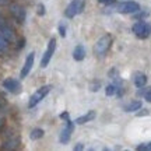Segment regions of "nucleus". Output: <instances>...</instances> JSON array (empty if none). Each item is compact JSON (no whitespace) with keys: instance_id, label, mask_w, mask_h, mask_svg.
Masks as SVG:
<instances>
[{"instance_id":"nucleus-12","label":"nucleus","mask_w":151,"mask_h":151,"mask_svg":"<svg viewBox=\"0 0 151 151\" xmlns=\"http://www.w3.org/2000/svg\"><path fill=\"white\" fill-rule=\"evenodd\" d=\"M95 116H97L95 111H88L86 115H83V116H80V118L76 119V123L77 124H84V123H87V122L92 120V119H95Z\"/></svg>"},{"instance_id":"nucleus-19","label":"nucleus","mask_w":151,"mask_h":151,"mask_svg":"<svg viewBox=\"0 0 151 151\" xmlns=\"http://www.w3.org/2000/svg\"><path fill=\"white\" fill-rule=\"evenodd\" d=\"M7 42H9V41L0 34V50H6V49H7V46H9Z\"/></svg>"},{"instance_id":"nucleus-14","label":"nucleus","mask_w":151,"mask_h":151,"mask_svg":"<svg viewBox=\"0 0 151 151\" xmlns=\"http://www.w3.org/2000/svg\"><path fill=\"white\" fill-rule=\"evenodd\" d=\"M146 83H147L146 74H143V73H136L134 74V84H136V87L143 88V87L146 86Z\"/></svg>"},{"instance_id":"nucleus-4","label":"nucleus","mask_w":151,"mask_h":151,"mask_svg":"<svg viewBox=\"0 0 151 151\" xmlns=\"http://www.w3.org/2000/svg\"><path fill=\"white\" fill-rule=\"evenodd\" d=\"M84 9V1L83 0H71V3L67 6V9L65 11V16L67 18H73L74 16L80 14Z\"/></svg>"},{"instance_id":"nucleus-9","label":"nucleus","mask_w":151,"mask_h":151,"mask_svg":"<svg viewBox=\"0 0 151 151\" xmlns=\"http://www.w3.org/2000/svg\"><path fill=\"white\" fill-rule=\"evenodd\" d=\"M34 59H35V53L34 52H31V53L27 56V59H25V63H24V66H22L21 69V78H25L28 74H29V71H31V69H32L34 66Z\"/></svg>"},{"instance_id":"nucleus-16","label":"nucleus","mask_w":151,"mask_h":151,"mask_svg":"<svg viewBox=\"0 0 151 151\" xmlns=\"http://www.w3.org/2000/svg\"><path fill=\"white\" fill-rule=\"evenodd\" d=\"M42 136H43V130L42 129H34L32 132H31L29 137H31L32 140H38V139H41Z\"/></svg>"},{"instance_id":"nucleus-13","label":"nucleus","mask_w":151,"mask_h":151,"mask_svg":"<svg viewBox=\"0 0 151 151\" xmlns=\"http://www.w3.org/2000/svg\"><path fill=\"white\" fill-rule=\"evenodd\" d=\"M73 58H74V60H77V62H81V60L86 58V49H84L83 45H77V46L74 48Z\"/></svg>"},{"instance_id":"nucleus-30","label":"nucleus","mask_w":151,"mask_h":151,"mask_svg":"<svg viewBox=\"0 0 151 151\" xmlns=\"http://www.w3.org/2000/svg\"><path fill=\"white\" fill-rule=\"evenodd\" d=\"M0 1H3V0H0Z\"/></svg>"},{"instance_id":"nucleus-11","label":"nucleus","mask_w":151,"mask_h":151,"mask_svg":"<svg viewBox=\"0 0 151 151\" xmlns=\"http://www.w3.org/2000/svg\"><path fill=\"white\" fill-rule=\"evenodd\" d=\"M0 34H1L9 42L14 39V32H13V29H11L7 24H4V22H1V25H0Z\"/></svg>"},{"instance_id":"nucleus-26","label":"nucleus","mask_w":151,"mask_h":151,"mask_svg":"<svg viewBox=\"0 0 151 151\" xmlns=\"http://www.w3.org/2000/svg\"><path fill=\"white\" fill-rule=\"evenodd\" d=\"M60 118H62V119H66V120H69V113H67V112L62 113V115H60Z\"/></svg>"},{"instance_id":"nucleus-1","label":"nucleus","mask_w":151,"mask_h":151,"mask_svg":"<svg viewBox=\"0 0 151 151\" xmlns=\"http://www.w3.org/2000/svg\"><path fill=\"white\" fill-rule=\"evenodd\" d=\"M111 43H112V37L111 35H104L98 39V42L95 43V46H94V52L95 55H99V56H102L108 52V49L111 48Z\"/></svg>"},{"instance_id":"nucleus-27","label":"nucleus","mask_w":151,"mask_h":151,"mask_svg":"<svg viewBox=\"0 0 151 151\" xmlns=\"http://www.w3.org/2000/svg\"><path fill=\"white\" fill-rule=\"evenodd\" d=\"M81 148H83V146H81V144H78V146H76V150H81Z\"/></svg>"},{"instance_id":"nucleus-8","label":"nucleus","mask_w":151,"mask_h":151,"mask_svg":"<svg viewBox=\"0 0 151 151\" xmlns=\"http://www.w3.org/2000/svg\"><path fill=\"white\" fill-rule=\"evenodd\" d=\"M67 122V124H66V127L63 130H62V133H60V137L59 140L62 144H66V143H69V140H70V136L71 133H73V130H74V123L71 122L70 119L69 120H66Z\"/></svg>"},{"instance_id":"nucleus-7","label":"nucleus","mask_w":151,"mask_h":151,"mask_svg":"<svg viewBox=\"0 0 151 151\" xmlns=\"http://www.w3.org/2000/svg\"><path fill=\"white\" fill-rule=\"evenodd\" d=\"M3 87L9 92H11V94H18V92L21 91V84L16 78H6L3 81Z\"/></svg>"},{"instance_id":"nucleus-2","label":"nucleus","mask_w":151,"mask_h":151,"mask_svg":"<svg viewBox=\"0 0 151 151\" xmlns=\"http://www.w3.org/2000/svg\"><path fill=\"white\" fill-rule=\"evenodd\" d=\"M133 32L136 34V37L140 39H146L150 37L151 34V25L146 21H139L133 25Z\"/></svg>"},{"instance_id":"nucleus-3","label":"nucleus","mask_w":151,"mask_h":151,"mask_svg":"<svg viewBox=\"0 0 151 151\" xmlns=\"http://www.w3.org/2000/svg\"><path fill=\"white\" fill-rule=\"evenodd\" d=\"M50 88L52 87L50 86H43V87H41L39 90H37V91L32 94V97L29 98V102H28V106L29 108H34L37 104H39L41 101H42L43 98L46 97L49 94V91H50Z\"/></svg>"},{"instance_id":"nucleus-28","label":"nucleus","mask_w":151,"mask_h":151,"mask_svg":"<svg viewBox=\"0 0 151 151\" xmlns=\"http://www.w3.org/2000/svg\"><path fill=\"white\" fill-rule=\"evenodd\" d=\"M1 124H3V120H1V119H0V127H1Z\"/></svg>"},{"instance_id":"nucleus-15","label":"nucleus","mask_w":151,"mask_h":151,"mask_svg":"<svg viewBox=\"0 0 151 151\" xmlns=\"http://www.w3.org/2000/svg\"><path fill=\"white\" fill-rule=\"evenodd\" d=\"M140 108H141V101H133L124 109H126V112H134V111H139Z\"/></svg>"},{"instance_id":"nucleus-6","label":"nucleus","mask_w":151,"mask_h":151,"mask_svg":"<svg viewBox=\"0 0 151 151\" xmlns=\"http://www.w3.org/2000/svg\"><path fill=\"white\" fill-rule=\"evenodd\" d=\"M55 49H56V39L52 38V39L49 41L48 48H46L45 55H43L42 60H41V67H46V66H48V63L50 62V59H52V56H53V53H55Z\"/></svg>"},{"instance_id":"nucleus-22","label":"nucleus","mask_w":151,"mask_h":151,"mask_svg":"<svg viewBox=\"0 0 151 151\" xmlns=\"http://www.w3.org/2000/svg\"><path fill=\"white\" fill-rule=\"evenodd\" d=\"M59 32H60L62 37H66V27L63 25V24H60L59 25Z\"/></svg>"},{"instance_id":"nucleus-10","label":"nucleus","mask_w":151,"mask_h":151,"mask_svg":"<svg viewBox=\"0 0 151 151\" xmlns=\"http://www.w3.org/2000/svg\"><path fill=\"white\" fill-rule=\"evenodd\" d=\"M10 10H11V14H13V17H14V18H16L18 22H24V21H25V10L22 9L21 6L11 4Z\"/></svg>"},{"instance_id":"nucleus-20","label":"nucleus","mask_w":151,"mask_h":151,"mask_svg":"<svg viewBox=\"0 0 151 151\" xmlns=\"http://www.w3.org/2000/svg\"><path fill=\"white\" fill-rule=\"evenodd\" d=\"M144 98H146V101L151 102V87H148L146 91H144Z\"/></svg>"},{"instance_id":"nucleus-29","label":"nucleus","mask_w":151,"mask_h":151,"mask_svg":"<svg viewBox=\"0 0 151 151\" xmlns=\"http://www.w3.org/2000/svg\"><path fill=\"white\" fill-rule=\"evenodd\" d=\"M1 22H3V20H1V17H0V25H1Z\"/></svg>"},{"instance_id":"nucleus-25","label":"nucleus","mask_w":151,"mask_h":151,"mask_svg":"<svg viewBox=\"0 0 151 151\" xmlns=\"http://www.w3.org/2000/svg\"><path fill=\"white\" fill-rule=\"evenodd\" d=\"M98 1H99V3H102V4H111L113 0H98Z\"/></svg>"},{"instance_id":"nucleus-17","label":"nucleus","mask_w":151,"mask_h":151,"mask_svg":"<svg viewBox=\"0 0 151 151\" xmlns=\"http://www.w3.org/2000/svg\"><path fill=\"white\" fill-rule=\"evenodd\" d=\"M17 144H18V139H11V140L6 141L3 148H14V147H17Z\"/></svg>"},{"instance_id":"nucleus-23","label":"nucleus","mask_w":151,"mask_h":151,"mask_svg":"<svg viewBox=\"0 0 151 151\" xmlns=\"http://www.w3.org/2000/svg\"><path fill=\"white\" fill-rule=\"evenodd\" d=\"M139 13V11H137ZM148 16V13H139V14H136V18H144V17Z\"/></svg>"},{"instance_id":"nucleus-21","label":"nucleus","mask_w":151,"mask_h":151,"mask_svg":"<svg viewBox=\"0 0 151 151\" xmlns=\"http://www.w3.org/2000/svg\"><path fill=\"white\" fill-rule=\"evenodd\" d=\"M137 150H151V143H147V144H141V146L137 147Z\"/></svg>"},{"instance_id":"nucleus-5","label":"nucleus","mask_w":151,"mask_h":151,"mask_svg":"<svg viewBox=\"0 0 151 151\" xmlns=\"http://www.w3.org/2000/svg\"><path fill=\"white\" fill-rule=\"evenodd\" d=\"M116 10L119 13H124V14H130V13H137L140 11V6L136 1H124V3H119L116 4Z\"/></svg>"},{"instance_id":"nucleus-18","label":"nucleus","mask_w":151,"mask_h":151,"mask_svg":"<svg viewBox=\"0 0 151 151\" xmlns=\"http://www.w3.org/2000/svg\"><path fill=\"white\" fill-rule=\"evenodd\" d=\"M116 91H118V87L115 86V84H111V86H108V87H106V90H105L106 95H113V94H116Z\"/></svg>"},{"instance_id":"nucleus-24","label":"nucleus","mask_w":151,"mask_h":151,"mask_svg":"<svg viewBox=\"0 0 151 151\" xmlns=\"http://www.w3.org/2000/svg\"><path fill=\"white\" fill-rule=\"evenodd\" d=\"M38 9H39V10H38V14H41V16H43V14H45V10H43V6H42V4H39V6H38Z\"/></svg>"}]
</instances>
